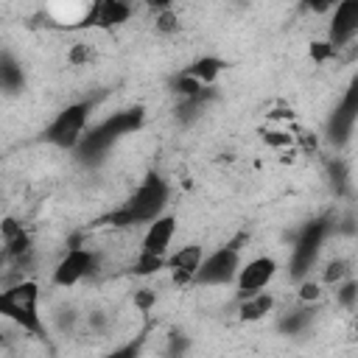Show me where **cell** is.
<instances>
[{
  "instance_id": "ffe728a7",
  "label": "cell",
  "mask_w": 358,
  "mask_h": 358,
  "mask_svg": "<svg viewBox=\"0 0 358 358\" xmlns=\"http://www.w3.org/2000/svg\"><path fill=\"white\" fill-rule=\"evenodd\" d=\"M154 22H157V31H159V34H176V31H179V14H176L171 6H162Z\"/></svg>"
},
{
  "instance_id": "8992f818",
  "label": "cell",
  "mask_w": 358,
  "mask_h": 358,
  "mask_svg": "<svg viewBox=\"0 0 358 358\" xmlns=\"http://www.w3.org/2000/svg\"><path fill=\"white\" fill-rule=\"evenodd\" d=\"M327 229H330L327 218H316L302 227V232L296 235V243L291 249V260H288V271L294 280H305V274L313 268V263L322 252V243L327 238Z\"/></svg>"
},
{
  "instance_id": "603a6c76",
  "label": "cell",
  "mask_w": 358,
  "mask_h": 358,
  "mask_svg": "<svg viewBox=\"0 0 358 358\" xmlns=\"http://www.w3.org/2000/svg\"><path fill=\"white\" fill-rule=\"evenodd\" d=\"M310 56H313V62H327V59H336V50L324 39V42H313L310 45Z\"/></svg>"
},
{
  "instance_id": "ac0fdd59",
  "label": "cell",
  "mask_w": 358,
  "mask_h": 358,
  "mask_svg": "<svg viewBox=\"0 0 358 358\" xmlns=\"http://www.w3.org/2000/svg\"><path fill=\"white\" fill-rule=\"evenodd\" d=\"M162 268H165V257L145 255V252H137V260H134V266H131V271H134L137 277H151V274H157V271H162Z\"/></svg>"
},
{
  "instance_id": "277c9868",
  "label": "cell",
  "mask_w": 358,
  "mask_h": 358,
  "mask_svg": "<svg viewBox=\"0 0 358 358\" xmlns=\"http://www.w3.org/2000/svg\"><path fill=\"white\" fill-rule=\"evenodd\" d=\"M90 112H92V101H76V103H67L62 112H56V117L45 126L42 131V140L62 148V151H76L78 140L84 137L87 131V120H90Z\"/></svg>"
},
{
  "instance_id": "5bb4252c",
  "label": "cell",
  "mask_w": 358,
  "mask_h": 358,
  "mask_svg": "<svg viewBox=\"0 0 358 358\" xmlns=\"http://www.w3.org/2000/svg\"><path fill=\"white\" fill-rule=\"evenodd\" d=\"M224 70H227V62H224L221 56H199L196 62H190V64L182 70V76L199 81L201 87H213L215 78H218Z\"/></svg>"
},
{
  "instance_id": "cb8c5ba5",
  "label": "cell",
  "mask_w": 358,
  "mask_h": 358,
  "mask_svg": "<svg viewBox=\"0 0 358 358\" xmlns=\"http://www.w3.org/2000/svg\"><path fill=\"white\" fill-rule=\"evenodd\" d=\"M90 59H92V48H90V45H84V42H81V45H76V48L70 50V62H73V64H87Z\"/></svg>"
},
{
  "instance_id": "6da1fadb",
  "label": "cell",
  "mask_w": 358,
  "mask_h": 358,
  "mask_svg": "<svg viewBox=\"0 0 358 358\" xmlns=\"http://www.w3.org/2000/svg\"><path fill=\"white\" fill-rule=\"evenodd\" d=\"M168 201H171V185L157 171H151L120 207H115L112 213L101 218V224H109L115 229H129V227H143V224L148 227L151 221L165 215Z\"/></svg>"
},
{
  "instance_id": "7a4b0ae2",
  "label": "cell",
  "mask_w": 358,
  "mask_h": 358,
  "mask_svg": "<svg viewBox=\"0 0 358 358\" xmlns=\"http://www.w3.org/2000/svg\"><path fill=\"white\" fill-rule=\"evenodd\" d=\"M143 123H145V109H143V106L115 112V115H109L106 120L90 126V131H84V137H81L78 145H76V157H78L81 162H98L120 137L140 131Z\"/></svg>"
},
{
  "instance_id": "8fae6325",
  "label": "cell",
  "mask_w": 358,
  "mask_h": 358,
  "mask_svg": "<svg viewBox=\"0 0 358 358\" xmlns=\"http://www.w3.org/2000/svg\"><path fill=\"white\" fill-rule=\"evenodd\" d=\"M355 117H358V90L350 87V92L344 95V101L338 103V109L327 120V137H330V143H336V145L347 143L350 134H352Z\"/></svg>"
},
{
  "instance_id": "7402d4cb",
  "label": "cell",
  "mask_w": 358,
  "mask_h": 358,
  "mask_svg": "<svg viewBox=\"0 0 358 358\" xmlns=\"http://www.w3.org/2000/svg\"><path fill=\"white\" fill-rule=\"evenodd\" d=\"M319 296H322V285L319 282H313V280H302L299 282V299L305 305H313Z\"/></svg>"
},
{
  "instance_id": "52a82bcc",
  "label": "cell",
  "mask_w": 358,
  "mask_h": 358,
  "mask_svg": "<svg viewBox=\"0 0 358 358\" xmlns=\"http://www.w3.org/2000/svg\"><path fill=\"white\" fill-rule=\"evenodd\" d=\"M98 268V252L90 246H73L62 255V260L53 266V285L59 288H73L81 280L92 277Z\"/></svg>"
},
{
  "instance_id": "d6986e66",
  "label": "cell",
  "mask_w": 358,
  "mask_h": 358,
  "mask_svg": "<svg viewBox=\"0 0 358 358\" xmlns=\"http://www.w3.org/2000/svg\"><path fill=\"white\" fill-rule=\"evenodd\" d=\"M143 347H145V336H134V338L123 341L120 347L109 350V352L101 355V358H140V355H143Z\"/></svg>"
},
{
  "instance_id": "e0dca14e",
  "label": "cell",
  "mask_w": 358,
  "mask_h": 358,
  "mask_svg": "<svg viewBox=\"0 0 358 358\" xmlns=\"http://www.w3.org/2000/svg\"><path fill=\"white\" fill-rule=\"evenodd\" d=\"M313 313H316V310H313L310 305H308V308L288 310V313L280 319V324H277V327H280L282 333H288V336H296V333H302V330H305V327L313 322Z\"/></svg>"
},
{
  "instance_id": "4fadbf2b",
  "label": "cell",
  "mask_w": 358,
  "mask_h": 358,
  "mask_svg": "<svg viewBox=\"0 0 358 358\" xmlns=\"http://www.w3.org/2000/svg\"><path fill=\"white\" fill-rule=\"evenodd\" d=\"M131 6L129 3H120V0H101L90 8L84 25H95V28H117L123 22H129L131 17Z\"/></svg>"
},
{
  "instance_id": "d4e9b609",
  "label": "cell",
  "mask_w": 358,
  "mask_h": 358,
  "mask_svg": "<svg viewBox=\"0 0 358 358\" xmlns=\"http://www.w3.org/2000/svg\"><path fill=\"white\" fill-rule=\"evenodd\" d=\"M338 299H341V305L352 308V302H355V282H352V280H344V282H341V288H338Z\"/></svg>"
},
{
  "instance_id": "30bf717a",
  "label": "cell",
  "mask_w": 358,
  "mask_h": 358,
  "mask_svg": "<svg viewBox=\"0 0 358 358\" xmlns=\"http://www.w3.org/2000/svg\"><path fill=\"white\" fill-rule=\"evenodd\" d=\"M173 235H176V218L165 213V215H159L157 221H151V224L145 227L143 241H140V252L157 255V257H168V255H171Z\"/></svg>"
},
{
  "instance_id": "5b68a950",
  "label": "cell",
  "mask_w": 358,
  "mask_h": 358,
  "mask_svg": "<svg viewBox=\"0 0 358 358\" xmlns=\"http://www.w3.org/2000/svg\"><path fill=\"white\" fill-rule=\"evenodd\" d=\"M238 268H241V243L232 241L201 257L190 285H229L235 282Z\"/></svg>"
},
{
  "instance_id": "7c38bea8",
  "label": "cell",
  "mask_w": 358,
  "mask_h": 358,
  "mask_svg": "<svg viewBox=\"0 0 358 358\" xmlns=\"http://www.w3.org/2000/svg\"><path fill=\"white\" fill-rule=\"evenodd\" d=\"M201 257H204L201 246H196V243L179 246L176 252H171L165 257V268L171 271V277H173L176 285H190L193 282V274H196V268L201 263Z\"/></svg>"
},
{
  "instance_id": "9a60e30c",
  "label": "cell",
  "mask_w": 358,
  "mask_h": 358,
  "mask_svg": "<svg viewBox=\"0 0 358 358\" xmlns=\"http://www.w3.org/2000/svg\"><path fill=\"white\" fill-rule=\"evenodd\" d=\"M274 310V296L268 291L252 294L246 299H238V316L241 322H260Z\"/></svg>"
},
{
  "instance_id": "ba28073f",
  "label": "cell",
  "mask_w": 358,
  "mask_h": 358,
  "mask_svg": "<svg viewBox=\"0 0 358 358\" xmlns=\"http://www.w3.org/2000/svg\"><path fill=\"white\" fill-rule=\"evenodd\" d=\"M277 274V263L271 257H255L241 263L238 274H235V288H238V299H246L252 294H260Z\"/></svg>"
},
{
  "instance_id": "44dd1931",
  "label": "cell",
  "mask_w": 358,
  "mask_h": 358,
  "mask_svg": "<svg viewBox=\"0 0 358 358\" xmlns=\"http://www.w3.org/2000/svg\"><path fill=\"white\" fill-rule=\"evenodd\" d=\"M344 280H350V268H347V263L344 260H333V263H327V268H324V282H344Z\"/></svg>"
},
{
  "instance_id": "2e32d148",
  "label": "cell",
  "mask_w": 358,
  "mask_h": 358,
  "mask_svg": "<svg viewBox=\"0 0 358 358\" xmlns=\"http://www.w3.org/2000/svg\"><path fill=\"white\" fill-rule=\"evenodd\" d=\"M25 87V73L22 64L11 53H0V92L17 95Z\"/></svg>"
},
{
  "instance_id": "3957f363",
  "label": "cell",
  "mask_w": 358,
  "mask_h": 358,
  "mask_svg": "<svg viewBox=\"0 0 358 358\" xmlns=\"http://www.w3.org/2000/svg\"><path fill=\"white\" fill-rule=\"evenodd\" d=\"M0 319L48 344V327L39 313V285L34 280H20L0 288Z\"/></svg>"
},
{
  "instance_id": "9c48e42d",
  "label": "cell",
  "mask_w": 358,
  "mask_h": 358,
  "mask_svg": "<svg viewBox=\"0 0 358 358\" xmlns=\"http://www.w3.org/2000/svg\"><path fill=\"white\" fill-rule=\"evenodd\" d=\"M358 34V3H338L327 28V45L338 53L344 45H350Z\"/></svg>"
}]
</instances>
